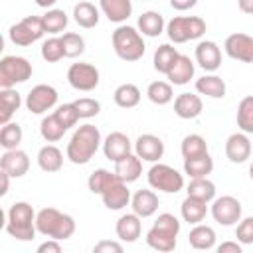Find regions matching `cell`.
<instances>
[{
  "label": "cell",
  "mask_w": 253,
  "mask_h": 253,
  "mask_svg": "<svg viewBox=\"0 0 253 253\" xmlns=\"http://www.w3.org/2000/svg\"><path fill=\"white\" fill-rule=\"evenodd\" d=\"M166 34L174 43L198 40L206 34V22L200 16H174L166 24Z\"/></svg>",
  "instance_id": "8992f818"
},
{
  "label": "cell",
  "mask_w": 253,
  "mask_h": 253,
  "mask_svg": "<svg viewBox=\"0 0 253 253\" xmlns=\"http://www.w3.org/2000/svg\"><path fill=\"white\" fill-rule=\"evenodd\" d=\"M219 253H241V243L239 241H223L217 245Z\"/></svg>",
  "instance_id": "816d5d0a"
},
{
  "label": "cell",
  "mask_w": 253,
  "mask_h": 253,
  "mask_svg": "<svg viewBox=\"0 0 253 253\" xmlns=\"http://www.w3.org/2000/svg\"><path fill=\"white\" fill-rule=\"evenodd\" d=\"M67 81L77 91H93L99 85V69L87 61L71 63L67 69Z\"/></svg>",
  "instance_id": "9c48e42d"
},
{
  "label": "cell",
  "mask_w": 253,
  "mask_h": 253,
  "mask_svg": "<svg viewBox=\"0 0 253 253\" xmlns=\"http://www.w3.org/2000/svg\"><path fill=\"white\" fill-rule=\"evenodd\" d=\"M77 113L81 119H91V117H97L99 111H101V103L97 99H91V97H81L77 101H73Z\"/></svg>",
  "instance_id": "7dc6e473"
},
{
  "label": "cell",
  "mask_w": 253,
  "mask_h": 253,
  "mask_svg": "<svg viewBox=\"0 0 253 253\" xmlns=\"http://www.w3.org/2000/svg\"><path fill=\"white\" fill-rule=\"evenodd\" d=\"M22 138H24V132H22V126L18 123H6V125H2L0 144H2L4 150L18 148V144L22 142Z\"/></svg>",
  "instance_id": "60d3db41"
},
{
  "label": "cell",
  "mask_w": 253,
  "mask_h": 253,
  "mask_svg": "<svg viewBox=\"0 0 253 253\" xmlns=\"http://www.w3.org/2000/svg\"><path fill=\"white\" fill-rule=\"evenodd\" d=\"M249 178L253 180V162H251V166H249Z\"/></svg>",
  "instance_id": "6f0895ef"
},
{
  "label": "cell",
  "mask_w": 253,
  "mask_h": 253,
  "mask_svg": "<svg viewBox=\"0 0 253 253\" xmlns=\"http://www.w3.org/2000/svg\"><path fill=\"white\" fill-rule=\"evenodd\" d=\"M121 178L117 176V172H109V170H105V168H99V170H95V172H91V176H89V180H87V186H89V192H93V194H103V192H107L113 184H117Z\"/></svg>",
  "instance_id": "836d02e7"
},
{
  "label": "cell",
  "mask_w": 253,
  "mask_h": 253,
  "mask_svg": "<svg viewBox=\"0 0 253 253\" xmlns=\"http://www.w3.org/2000/svg\"><path fill=\"white\" fill-rule=\"evenodd\" d=\"M113 49L115 53L123 59V61H138L144 55V40L142 34L132 28V26H125L121 24L115 32H113Z\"/></svg>",
  "instance_id": "5b68a950"
},
{
  "label": "cell",
  "mask_w": 253,
  "mask_h": 253,
  "mask_svg": "<svg viewBox=\"0 0 253 253\" xmlns=\"http://www.w3.org/2000/svg\"><path fill=\"white\" fill-rule=\"evenodd\" d=\"M40 134L43 136V140H47V142H57L63 134H65V126L55 119V115L51 113V115H47V117H43L42 119V123H40Z\"/></svg>",
  "instance_id": "f35d334b"
},
{
  "label": "cell",
  "mask_w": 253,
  "mask_h": 253,
  "mask_svg": "<svg viewBox=\"0 0 253 253\" xmlns=\"http://www.w3.org/2000/svg\"><path fill=\"white\" fill-rule=\"evenodd\" d=\"M99 8L107 16V20L123 24L132 14V0H99Z\"/></svg>",
  "instance_id": "7402d4cb"
},
{
  "label": "cell",
  "mask_w": 253,
  "mask_h": 253,
  "mask_svg": "<svg viewBox=\"0 0 253 253\" xmlns=\"http://www.w3.org/2000/svg\"><path fill=\"white\" fill-rule=\"evenodd\" d=\"M113 101L121 109H132V107H136L140 103V89L134 83H123V85H119L115 89Z\"/></svg>",
  "instance_id": "1f68e13d"
},
{
  "label": "cell",
  "mask_w": 253,
  "mask_h": 253,
  "mask_svg": "<svg viewBox=\"0 0 253 253\" xmlns=\"http://www.w3.org/2000/svg\"><path fill=\"white\" fill-rule=\"evenodd\" d=\"M115 172H117V176L123 182L130 184V182L140 178V174H142V160L136 154L130 152L125 158H121L119 162H115Z\"/></svg>",
  "instance_id": "cb8c5ba5"
},
{
  "label": "cell",
  "mask_w": 253,
  "mask_h": 253,
  "mask_svg": "<svg viewBox=\"0 0 253 253\" xmlns=\"http://www.w3.org/2000/svg\"><path fill=\"white\" fill-rule=\"evenodd\" d=\"M178 49L174 47V45H170V43H162V45H158L156 47V51H154V59H152V63H154V69L158 71V73H168L170 71V67L174 65V61L178 59Z\"/></svg>",
  "instance_id": "e575fe53"
},
{
  "label": "cell",
  "mask_w": 253,
  "mask_h": 253,
  "mask_svg": "<svg viewBox=\"0 0 253 253\" xmlns=\"http://www.w3.org/2000/svg\"><path fill=\"white\" fill-rule=\"evenodd\" d=\"M101 198H103V204H105L107 210L119 211V210H123V208H126V206L130 204V198H132V196H130V190H128L126 182L119 180V182L113 184L107 192H103Z\"/></svg>",
  "instance_id": "d6986e66"
},
{
  "label": "cell",
  "mask_w": 253,
  "mask_h": 253,
  "mask_svg": "<svg viewBox=\"0 0 253 253\" xmlns=\"http://www.w3.org/2000/svg\"><path fill=\"white\" fill-rule=\"evenodd\" d=\"M0 168L4 172H8L12 178H22L30 170V156H28V152H24L20 148L6 150L0 158Z\"/></svg>",
  "instance_id": "e0dca14e"
},
{
  "label": "cell",
  "mask_w": 253,
  "mask_h": 253,
  "mask_svg": "<svg viewBox=\"0 0 253 253\" xmlns=\"http://www.w3.org/2000/svg\"><path fill=\"white\" fill-rule=\"evenodd\" d=\"M42 18H43L47 34H61L67 28V22H69L67 14L63 10H59V8H49Z\"/></svg>",
  "instance_id": "ab89813d"
},
{
  "label": "cell",
  "mask_w": 253,
  "mask_h": 253,
  "mask_svg": "<svg viewBox=\"0 0 253 253\" xmlns=\"http://www.w3.org/2000/svg\"><path fill=\"white\" fill-rule=\"evenodd\" d=\"M20 105H22V97H20V93H18L16 89H12V87L2 89V91H0V109H2V113H0V123H2V125L10 123L12 115L20 109Z\"/></svg>",
  "instance_id": "d6a6232c"
},
{
  "label": "cell",
  "mask_w": 253,
  "mask_h": 253,
  "mask_svg": "<svg viewBox=\"0 0 253 253\" xmlns=\"http://www.w3.org/2000/svg\"><path fill=\"white\" fill-rule=\"evenodd\" d=\"M223 47H225V53L231 59L253 63V38L251 36L241 34V32L231 34V36H227Z\"/></svg>",
  "instance_id": "7c38bea8"
},
{
  "label": "cell",
  "mask_w": 253,
  "mask_h": 253,
  "mask_svg": "<svg viewBox=\"0 0 253 253\" xmlns=\"http://www.w3.org/2000/svg\"><path fill=\"white\" fill-rule=\"evenodd\" d=\"M166 24H164V18L160 12H154V10H146L138 16V32L142 36H148V38H156L164 32Z\"/></svg>",
  "instance_id": "f1b7e54d"
},
{
  "label": "cell",
  "mask_w": 253,
  "mask_h": 253,
  "mask_svg": "<svg viewBox=\"0 0 253 253\" xmlns=\"http://www.w3.org/2000/svg\"><path fill=\"white\" fill-rule=\"evenodd\" d=\"M188 241L194 249H200V251H208L215 245V231L213 227L210 225H204V223H196L190 233H188Z\"/></svg>",
  "instance_id": "83f0119b"
},
{
  "label": "cell",
  "mask_w": 253,
  "mask_h": 253,
  "mask_svg": "<svg viewBox=\"0 0 253 253\" xmlns=\"http://www.w3.org/2000/svg\"><path fill=\"white\" fill-rule=\"evenodd\" d=\"M140 215H136L134 211L132 213H125L117 219V225H115V231H117V237L125 243H134L138 237H140V231H142V223H140Z\"/></svg>",
  "instance_id": "ac0fdd59"
},
{
  "label": "cell",
  "mask_w": 253,
  "mask_h": 253,
  "mask_svg": "<svg viewBox=\"0 0 253 253\" xmlns=\"http://www.w3.org/2000/svg\"><path fill=\"white\" fill-rule=\"evenodd\" d=\"M225 156L233 164H241L251 156V140L247 132H233L225 140Z\"/></svg>",
  "instance_id": "2e32d148"
},
{
  "label": "cell",
  "mask_w": 253,
  "mask_h": 253,
  "mask_svg": "<svg viewBox=\"0 0 253 253\" xmlns=\"http://www.w3.org/2000/svg\"><path fill=\"white\" fill-rule=\"evenodd\" d=\"M196 61L198 65L204 69V71H217L219 65H221V49L215 42H210V40H204L196 45Z\"/></svg>",
  "instance_id": "9a60e30c"
},
{
  "label": "cell",
  "mask_w": 253,
  "mask_h": 253,
  "mask_svg": "<svg viewBox=\"0 0 253 253\" xmlns=\"http://www.w3.org/2000/svg\"><path fill=\"white\" fill-rule=\"evenodd\" d=\"M38 166L43 172H59L63 166V152L55 144H45L38 152Z\"/></svg>",
  "instance_id": "4316f807"
},
{
  "label": "cell",
  "mask_w": 253,
  "mask_h": 253,
  "mask_svg": "<svg viewBox=\"0 0 253 253\" xmlns=\"http://www.w3.org/2000/svg\"><path fill=\"white\" fill-rule=\"evenodd\" d=\"M211 217L219 225H235L241 219V202L233 196L213 198L211 202Z\"/></svg>",
  "instance_id": "8fae6325"
},
{
  "label": "cell",
  "mask_w": 253,
  "mask_h": 253,
  "mask_svg": "<svg viewBox=\"0 0 253 253\" xmlns=\"http://www.w3.org/2000/svg\"><path fill=\"white\" fill-rule=\"evenodd\" d=\"M178 233H180V221H178V217L164 211V213H160L154 219L152 227L148 229L146 243L154 251L168 253V251H174L176 249V237H178Z\"/></svg>",
  "instance_id": "277c9868"
},
{
  "label": "cell",
  "mask_w": 253,
  "mask_h": 253,
  "mask_svg": "<svg viewBox=\"0 0 253 253\" xmlns=\"http://www.w3.org/2000/svg\"><path fill=\"white\" fill-rule=\"evenodd\" d=\"M235 237L241 245H253V215L239 219L235 227Z\"/></svg>",
  "instance_id": "c3c4849f"
},
{
  "label": "cell",
  "mask_w": 253,
  "mask_h": 253,
  "mask_svg": "<svg viewBox=\"0 0 253 253\" xmlns=\"http://www.w3.org/2000/svg\"><path fill=\"white\" fill-rule=\"evenodd\" d=\"M36 227L38 233L45 237L65 241L75 233V219L67 213H61L55 208H42L36 213Z\"/></svg>",
  "instance_id": "7a4b0ae2"
},
{
  "label": "cell",
  "mask_w": 253,
  "mask_h": 253,
  "mask_svg": "<svg viewBox=\"0 0 253 253\" xmlns=\"http://www.w3.org/2000/svg\"><path fill=\"white\" fill-rule=\"evenodd\" d=\"M95 253H121L123 245L119 241H111V239H103L93 247Z\"/></svg>",
  "instance_id": "681fc988"
},
{
  "label": "cell",
  "mask_w": 253,
  "mask_h": 253,
  "mask_svg": "<svg viewBox=\"0 0 253 253\" xmlns=\"http://www.w3.org/2000/svg\"><path fill=\"white\" fill-rule=\"evenodd\" d=\"M180 213H182V219L188 221L190 225L202 223L206 219V215H208V202L192 198V196H186V200L180 206Z\"/></svg>",
  "instance_id": "d4e9b609"
},
{
  "label": "cell",
  "mask_w": 253,
  "mask_h": 253,
  "mask_svg": "<svg viewBox=\"0 0 253 253\" xmlns=\"http://www.w3.org/2000/svg\"><path fill=\"white\" fill-rule=\"evenodd\" d=\"M146 180H148V186L152 190L166 192V194H176L184 188V176L176 168L162 164V162H154L150 166Z\"/></svg>",
  "instance_id": "52a82bcc"
},
{
  "label": "cell",
  "mask_w": 253,
  "mask_h": 253,
  "mask_svg": "<svg viewBox=\"0 0 253 253\" xmlns=\"http://www.w3.org/2000/svg\"><path fill=\"white\" fill-rule=\"evenodd\" d=\"M103 152H105V156L109 160L119 162L121 158H125L126 154L132 152V142H130V138L125 132L115 130V132H111V134L105 136V140H103Z\"/></svg>",
  "instance_id": "5bb4252c"
},
{
  "label": "cell",
  "mask_w": 253,
  "mask_h": 253,
  "mask_svg": "<svg viewBox=\"0 0 253 253\" xmlns=\"http://www.w3.org/2000/svg\"><path fill=\"white\" fill-rule=\"evenodd\" d=\"M34 69L26 57L20 55H4L0 59V87L8 89L16 83H24L32 77Z\"/></svg>",
  "instance_id": "ba28073f"
},
{
  "label": "cell",
  "mask_w": 253,
  "mask_h": 253,
  "mask_svg": "<svg viewBox=\"0 0 253 253\" xmlns=\"http://www.w3.org/2000/svg\"><path fill=\"white\" fill-rule=\"evenodd\" d=\"M158 196L152 190H136L130 198V208L140 217H150L158 211Z\"/></svg>",
  "instance_id": "ffe728a7"
},
{
  "label": "cell",
  "mask_w": 253,
  "mask_h": 253,
  "mask_svg": "<svg viewBox=\"0 0 253 253\" xmlns=\"http://www.w3.org/2000/svg\"><path fill=\"white\" fill-rule=\"evenodd\" d=\"M186 192H188V196L204 200V202L210 204L215 198V184L211 180H208V176L206 178H190V184H188Z\"/></svg>",
  "instance_id": "d590c367"
},
{
  "label": "cell",
  "mask_w": 253,
  "mask_h": 253,
  "mask_svg": "<svg viewBox=\"0 0 253 253\" xmlns=\"http://www.w3.org/2000/svg\"><path fill=\"white\" fill-rule=\"evenodd\" d=\"M61 42H63L65 57H79L85 51V40L75 32H65L61 36Z\"/></svg>",
  "instance_id": "f6af8a7d"
},
{
  "label": "cell",
  "mask_w": 253,
  "mask_h": 253,
  "mask_svg": "<svg viewBox=\"0 0 253 253\" xmlns=\"http://www.w3.org/2000/svg\"><path fill=\"white\" fill-rule=\"evenodd\" d=\"M196 91L210 99H223L225 97V81L219 75L210 73V75L196 79Z\"/></svg>",
  "instance_id": "484cf974"
},
{
  "label": "cell",
  "mask_w": 253,
  "mask_h": 253,
  "mask_svg": "<svg viewBox=\"0 0 253 253\" xmlns=\"http://www.w3.org/2000/svg\"><path fill=\"white\" fill-rule=\"evenodd\" d=\"M99 146H103V138H101V132L95 125H81L73 136L69 138L67 142V158L73 162V164H87L95 152L99 150Z\"/></svg>",
  "instance_id": "6da1fadb"
},
{
  "label": "cell",
  "mask_w": 253,
  "mask_h": 253,
  "mask_svg": "<svg viewBox=\"0 0 253 253\" xmlns=\"http://www.w3.org/2000/svg\"><path fill=\"white\" fill-rule=\"evenodd\" d=\"M55 2H57V0H36V4H38L40 8H51Z\"/></svg>",
  "instance_id": "9f6ffc18"
},
{
  "label": "cell",
  "mask_w": 253,
  "mask_h": 253,
  "mask_svg": "<svg viewBox=\"0 0 253 253\" xmlns=\"http://www.w3.org/2000/svg\"><path fill=\"white\" fill-rule=\"evenodd\" d=\"M53 115H55V119H57V121H59V123L65 126V130H67V128H71V126H75V125H77V121L81 119L73 103L59 105V107L53 111Z\"/></svg>",
  "instance_id": "bcb514c9"
},
{
  "label": "cell",
  "mask_w": 253,
  "mask_h": 253,
  "mask_svg": "<svg viewBox=\"0 0 253 253\" xmlns=\"http://www.w3.org/2000/svg\"><path fill=\"white\" fill-rule=\"evenodd\" d=\"M73 20L77 22V26L85 30L95 28L99 24V8L87 0H81L73 6Z\"/></svg>",
  "instance_id": "f546056e"
},
{
  "label": "cell",
  "mask_w": 253,
  "mask_h": 253,
  "mask_svg": "<svg viewBox=\"0 0 253 253\" xmlns=\"http://www.w3.org/2000/svg\"><path fill=\"white\" fill-rule=\"evenodd\" d=\"M211 170H213V160L210 152L184 158V174H188L190 178H206L208 174H211Z\"/></svg>",
  "instance_id": "4dcf8cb0"
},
{
  "label": "cell",
  "mask_w": 253,
  "mask_h": 253,
  "mask_svg": "<svg viewBox=\"0 0 253 253\" xmlns=\"http://www.w3.org/2000/svg\"><path fill=\"white\" fill-rule=\"evenodd\" d=\"M8 36H10V42H12V43L22 45V47H26V45H30V43H34V42L38 40V38H36V34L26 26V22H24V20H20V22H18V24H14V26H10Z\"/></svg>",
  "instance_id": "7bdbcfd3"
},
{
  "label": "cell",
  "mask_w": 253,
  "mask_h": 253,
  "mask_svg": "<svg viewBox=\"0 0 253 253\" xmlns=\"http://www.w3.org/2000/svg\"><path fill=\"white\" fill-rule=\"evenodd\" d=\"M42 57H43L47 63H55V61L63 59V57H65V49H63L61 38L53 36V38L45 40V42L42 43Z\"/></svg>",
  "instance_id": "ee69618b"
},
{
  "label": "cell",
  "mask_w": 253,
  "mask_h": 253,
  "mask_svg": "<svg viewBox=\"0 0 253 253\" xmlns=\"http://www.w3.org/2000/svg\"><path fill=\"white\" fill-rule=\"evenodd\" d=\"M237 126H239V130H243L247 134H253V95H247L239 101Z\"/></svg>",
  "instance_id": "74e56055"
},
{
  "label": "cell",
  "mask_w": 253,
  "mask_h": 253,
  "mask_svg": "<svg viewBox=\"0 0 253 253\" xmlns=\"http://www.w3.org/2000/svg\"><path fill=\"white\" fill-rule=\"evenodd\" d=\"M134 154L146 162H158L164 156V142L156 134H140L134 142Z\"/></svg>",
  "instance_id": "4fadbf2b"
},
{
  "label": "cell",
  "mask_w": 253,
  "mask_h": 253,
  "mask_svg": "<svg viewBox=\"0 0 253 253\" xmlns=\"http://www.w3.org/2000/svg\"><path fill=\"white\" fill-rule=\"evenodd\" d=\"M12 176L8 174V172H0V180H2V186H0V196H6L8 194V180H10Z\"/></svg>",
  "instance_id": "db71d44e"
},
{
  "label": "cell",
  "mask_w": 253,
  "mask_h": 253,
  "mask_svg": "<svg viewBox=\"0 0 253 253\" xmlns=\"http://www.w3.org/2000/svg\"><path fill=\"white\" fill-rule=\"evenodd\" d=\"M180 152H182L184 158L206 154L208 152V142L202 134H188V136H184V140L180 144Z\"/></svg>",
  "instance_id": "b9f144b4"
},
{
  "label": "cell",
  "mask_w": 253,
  "mask_h": 253,
  "mask_svg": "<svg viewBox=\"0 0 253 253\" xmlns=\"http://www.w3.org/2000/svg\"><path fill=\"white\" fill-rule=\"evenodd\" d=\"M194 71H196V65L194 61L188 57V55H178V59L174 61V65L170 67V71L166 73L168 81L172 85H186L190 83V79L194 77Z\"/></svg>",
  "instance_id": "603a6c76"
},
{
  "label": "cell",
  "mask_w": 253,
  "mask_h": 253,
  "mask_svg": "<svg viewBox=\"0 0 253 253\" xmlns=\"http://www.w3.org/2000/svg\"><path fill=\"white\" fill-rule=\"evenodd\" d=\"M237 6L243 14H253V0H237Z\"/></svg>",
  "instance_id": "11a10c76"
},
{
  "label": "cell",
  "mask_w": 253,
  "mask_h": 253,
  "mask_svg": "<svg viewBox=\"0 0 253 253\" xmlns=\"http://www.w3.org/2000/svg\"><path fill=\"white\" fill-rule=\"evenodd\" d=\"M38 253H61V245H59V241L57 239H47V241H43L40 247H38Z\"/></svg>",
  "instance_id": "f907efd6"
},
{
  "label": "cell",
  "mask_w": 253,
  "mask_h": 253,
  "mask_svg": "<svg viewBox=\"0 0 253 253\" xmlns=\"http://www.w3.org/2000/svg\"><path fill=\"white\" fill-rule=\"evenodd\" d=\"M146 97L154 105H168L174 99L172 83H168V81H152L148 85V89H146Z\"/></svg>",
  "instance_id": "8d00e7d4"
},
{
  "label": "cell",
  "mask_w": 253,
  "mask_h": 253,
  "mask_svg": "<svg viewBox=\"0 0 253 253\" xmlns=\"http://www.w3.org/2000/svg\"><path fill=\"white\" fill-rule=\"evenodd\" d=\"M57 97L59 95H57L55 87L40 83V85L30 89V93L26 97V107L34 115H43L45 111H49V109H53L57 105Z\"/></svg>",
  "instance_id": "30bf717a"
},
{
  "label": "cell",
  "mask_w": 253,
  "mask_h": 253,
  "mask_svg": "<svg viewBox=\"0 0 253 253\" xmlns=\"http://www.w3.org/2000/svg\"><path fill=\"white\" fill-rule=\"evenodd\" d=\"M6 231L18 241H32L36 237V211L28 202H16L6 213Z\"/></svg>",
  "instance_id": "3957f363"
},
{
  "label": "cell",
  "mask_w": 253,
  "mask_h": 253,
  "mask_svg": "<svg viewBox=\"0 0 253 253\" xmlns=\"http://www.w3.org/2000/svg\"><path fill=\"white\" fill-rule=\"evenodd\" d=\"M198 4V0H170V6L178 12H186L190 8H194Z\"/></svg>",
  "instance_id": "f5cc1de1"
},
{
  "label": "cell",
  "mask_w": 253,
  "mask_h": 253,
  "mask_svg": "<svg viewBox=\"0 0 253 253\" xmlns=\"http://www.w3.org/2000/svg\"><path fill=\"white\" fill-rule=\"evenodd\" d=\"M204 109V103H202V97L200 95H194V93H180L176 99H174V113L180 117V119H196L200 117Z\"/></svg>",
  "instance_id": "44dd1931"
}]
</instances>
